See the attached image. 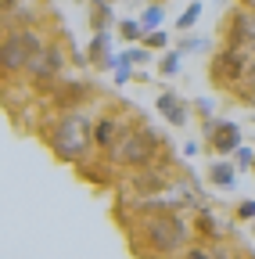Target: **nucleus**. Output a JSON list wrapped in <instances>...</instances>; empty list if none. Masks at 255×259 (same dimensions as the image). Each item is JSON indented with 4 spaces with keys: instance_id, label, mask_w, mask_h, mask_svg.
Wrapping results in <instances>:
<instances>
[{
    "instance_id": "obj_4",
    "label": "nucleus",
    "mask_w": 255,
    "mask_h": 259,
    "mask_svg": "<svg viewBox=\"0 0 255 259\" xmlns=\"http://www.w3.org/2000/svg\"><path fill=\"white\" fill-rule=\"evenodd\" d=\"M47 40L29 25V29H15V32H4L0 40V72H25V61L33 51H40Z\"/></svg>"
},
{
    "instance_id": "obj_5",
    "label": "nucleus",
    "mask_w": 255,
    "mask_h": 259,
    "mask_svg": "<svg viewBox=\"0 0 255 259\" xmlns=\"http://www.w3.org/2000/svg\"><path fill=\"white\" fill-rule=\"evenodd\" d=\"M248 61H251V54L248 51H241V47H223V51H216L212 54V65H209V76H212V83L216 87H223V90H234L241 79H244V72H248Z\"/></svg>"
},
{
    "instance_id": "obj_15",
    "label": "nucleus",
    "mask_w": 255,
    "mask_h": 259,
    "mask_svg": "<svg viewBox=\"0 0 255 259\" xmlns=\"http://www.w3.org/2000/svg\"><path fill=\"white\" fill-rule=\"evenodd\" d=\"M83 94H86V87H83V83H69L65 76H61V83H58V94H54V101H58L61 108H72V105H79V101H83Z\"/></svg>"
},
{
    "instance_id": "obj_31",
    "label": "nucleus",
    "mask_w": 255,
    "mask_h": 259,
    "mask_svg": "<svg viewBox=\"0 0 255 259\" xmlns=\"http://www.w3.org/2000/svg\"><path fill=\"white\" fill-rule=\"evenodd\" d=\"M251 122H255V108H251Z\"/></svg>"
},
{
    "instance_id": "obj_10",
    "label": "nucleus",
    "mask_w": 255,
    "mask_h": 259,
    "mask_svg": "<svg viewBox=\"0 0 255 259\" xmlns=\"http://www.w3.org/2000/svg\"><path fill=\"white\" fill-rule=\"evenodd\" d=\"M155 108H158V115H162L169 126H187L190 112H194L176 90H162V94H158V101H155Z\"/></svg>"
},
{
    "instance_id": "obj_34",
    "label": "nucleus",
    "mask_w": 255,
    "mask_h": 259,
    "mask_svg": "<svg viewBox=\"0 0 255 259\" xmlns=\"http://www.w3.org/2000/svg\"><path fill=\"white\" fill-rule=\"evenodd\" d=\"M251 173H255V166H251Z\"/></svg>"
},
{
    "instance_id": "obj_30",
    "label": "nucleus",
    "mask_w": 255,
    "mask_h": 259,
    "mask_svg": "<svg viewBox=\"0 0 255 259\" xmlns=\"http://www.w3.org/2000/svg\"><path fill=\"white\" fill-rule=\"evenodd\" d=\"M241 8H251L255 11V0H241Z\"/></svg>"
},
{
    "instance_id": "obj_17",
    "label": "nucleus",
    "mask_w": 255,
    "mask_h": 259,
    "mask_svg": "<svg viewBox=\"0 0 255 259\" xmlns=\"http://www.w3.org/2000/svg\"><path fill=\"white\" fill-rule=\"evenodd\" d=\"M209 47H212L209 36H190V32H180L176 36V51L180 54H205Z\"/></svg>"
},
{
    "instance_id": "obj_18",
    "label": "nucleus",
    "mask_w": 255,
    "mask_h": 259,
    "mask_svg": "<svg viewBox=\"0 0 255 259\" xmlns=\"http://www.w3.org/2000/svg\"><path fill=\"white\" fill-rule=\"evenodd\" d=\"M201 15H205V4H201V0H190V4L183 8V15L176 18V32H190V29L198 25Z\"/></svg>"
},
{
    "instance_id": "obj_20",
    "label": "nucleus",
    "mask_w": 255,
    "mask_h": 259,
    "mask_svg": "<svg viewBox=\"0 0 255 259\" xmlns=\"http://www.w3.org/2000/svg\"><path fill=\"white\" fill-rule=\"evenodd\" d=\"M162 22H166V8H162V0H155V4H147V8H144V15H140L144 32H151V29H162Z\"/></svg>"
},
{
    "instance_id": "obj_6",
    "label": "nucleus",
    "mask_w": 255,
    "mask_h": 259,
    "mask_svg": "<svg viewBox=\"0 0 255 259\" xmlns=\"http://www.w3.org/2000/svg\"><path fill=\"white\" fill-rule=\"evenodd\" d=\"M65 51H61L58 44H43L40 51H33L29 54V61H25V72H29V79L33 83H40V87H47V83H58L61 76H65Z\"/></svg>"
},
{
    "instance_id": "obj_2",
    "label": "nucleus",
    "mask_w": 255,
    "mask_h": 259,
    "mask_svg": "<svg viewBox=\"0 0 255 259\" xmlns=\"http://www.w3.org/2000/svg\"><path fill=\"white\" fill-rule=\"evenodd\" d=\"M144 238L147 248L155 255H183L187 241H190V223L183 220L180 209H166V212H147L144 220Z\"/></svg>"
},
{
    "instance_id": "obj_32",
    "label": "nucleus",
    "mask_w": 255,
    "mask_h": 259,
    "mask_svg": "<svg viewBox=\"0 0 255 259\" xmlns=\"http://www.w3.org/2000/svg\"><path fill=\"white\" fill-rule=\"evenodd\" d=\"M251 231H255V220H251Z\"/></svg>"
},
{
    "instance_id": "obj_26",
    "label": "nucleus",
    "mask_w": 255,
    "mask_h": 259,
    "mask_svg": "<svg viewBox=\"0 0 255 259\" xmlns=\"http://www.w3.org/2000/svg\"><path fill=\"white\" fill-rule=\"evenodd\" d=\"M190 108H194V115H198V119L216 115V101H212V97H198V101H190Z\"/></svg>"
},
{
    "instance_id": "obj_19",
    "label": "nucleus",
    "mask_w": 255,
    "mask_h": 259,
    "mask_svg": "<svg viewBox=\"0 0 255 259\" xmlns=\"http://www.w3.org/2000/svg\"><path fill=\"white\" fill-rule=\"evenodd\" d=\"M115 29H119V36H122L126 44H140V40H144V25H140V18H119Z\"/></svg>"
},
{
    "instance_id": "obj_13",
    "label": "nucleus",
    "mask_w": 255,
    "mask_h": 259,
    "mask_svg": "<svg viewBox=\"0 0 255 259\" xmlns=\"http://www.w3.org/2000/svg\"><path fill=\"white\" fill-rule=\"evenodd\" d=\"M86 22H90V32L97 29H112L119 18L112 11V0H86Z\"/></svg>"
},
{
    "instance_id": "obj_21",
    "label": "nucleus",
    "mask_w": 255,
    "mask_h": 259,
    "mask_svg": "<svg viewBox=\"0 0 255 259\" xmlns=\"http://www.w3.org/2000/svg\"><path fill=\"white\" fill-rule=\"evenodd\" d=\"M194 227H198L201 234H209V238H219V234H223V227L216 223V216H212L209 209H198V220H194Z\"/></svg>"
},
{
    "instance_id": "obj_16",
    "label": "nucleus",
    "mask_w": 255,
    "mask_h": 259,
    "mask_svg": "<svg viewBox=\"0 0 255 259\" xmlns=\"http://www.w3.org/2000/svg\"><path fill=\"white\" fill-rule=\"evenodd\" d=\"M180 69H183V54L176 47H166L162 58H158V76L169 79V76H180Z\"/></svg>"
},
{
    "instance_id": "obj_9",
    "label": "nucleus",
    "mask_w": 255,
    "mask_h": 259,
    "mask_svg": "<svg viewBox=\"0 0 255 259\" xmlns=\"http://www.w3.org/2000/svg\"><path fill=\"white\" fill-rule=\"evenodd\" d=\"M86 61H90V69H115V61L119 54H112V29H97V32H90V44H86Z\"/></svg>"
},
{
    "instance_id": "obj_33",
    "label": "nucleus",
    "mask_w": 255,
    "mask_h": 259,
    "mask_svg": "<svg viewBox=\"0 0 255 259\" xmlns=\"http://www.w3.org/2000/svg\"><path fill=\"white\" fill-rule=\"evenodd\" d=\"M219 4H227V0H219Z\"/></svg>"
},
{
    "instance_id": "obj_14",
    "label": "nucleus",
    "mask_w": 255,
    "mask_h": 259,
    "mask_svg": "<svg viewBox=\"0 0 255 259\" xmlns=\"http://www.w3.org/2000/svg\"><path fill=\"white\" fill-rule=\"evenodd\" d=\"M205 180L212 187H237V166L227 162V155H219V162H212L205 169Z\"/></svg>"
},
{
    "instance_id": "obj_3",
    "label": "nucleus",
    "mask_w": 255,
    "mask_h": 259,
    "mask_svg": "<svg viewBox=\"0 0 255 259\" xmlns=\"http://www.w3.org/2000/svg\"><path fill=\"white\" fill-rule=\"evenodd\" d=\"M158 148H162V137H158V130H151V126H137V130H126V134H122V141H119L115 151H112V158L122 162V166L140 169V166H151V162L158 158Z\"/></svg>"
},
{
    "instance_id": "obj_35",
    "label": "nucleus",
    "mask_w": 255,
    "mask_h": 259,
    "mask_svg": "<svg viewBox=\"0 0 255 259\" xmlns=\"http://www.w3.org/2000/svg\"><path fill=\"white\" fill-rule=\"evenodd\" d=\"M112 4H115V0H112Z\"/></svg>"
},
{
    "instance_id": "obj_8",
    "label": "nucleus",
    "mask_w": 255,
    "mask_h": 259,
    "mask_svg": "<svg viewBox=\"0 0 255 259\" xmlns=\"http://www.w3.org/2000/svg\"><path fill=\"white\" fill-rule=\"evenodd\" d=\"M241 148V126L237 122H230V119H219L216 122V130L205 137V151H212V155H234Z\"/></svg>"
},
{
    "instance_id": "obj_24",
    "label": "nucleus",
    "mask_w": 255,
    "mask_h": 259,
    "mask_svg": "<svg viewBox=\"0 0 255 259\" xmlns=\"http://www.w3.org/2000/svg\"><path fill=\"white\" fill-rule=\"evenodd\" d=\"M112 72H115V76H112V79H115V87L130 83V79H137V76H133V61H126L122 54H119V61H115V69H112Z\"/></svg>"
},
{
    "instance_id": "obj_23",
    "label": "nucleus",
    "mask_w": 255,
    "mask_h": 259,
    "mask_svg": "<svg viewBox=\"0 0 255 259\" xmlns=\"http://www.w3.org/2000/svg\"><path fill=\"white\" fill-rule=\"evenodd\" d=\"M140 44L151 47V51H166V47H169V32H166V29H151V32H144Z\"/></svg>"
},
{
    "instance_id": "obj_27",
    "label": "nucleus",
    "mask_w": 255,
    "mask_h": 259,
    "mask_svg": "<svg viewBox=\"0 0 255 259\" xmlns=\"http://www.w3.org/2000/svg\"><path fill=\"white\" fill-rule=\"evenodd\" d=\"M234 220H244V223H251V220H255V198H244V202L234 209Z\"/></svg>"
},
{
    "instance_id": "obj_11",
    "label": "nucleus",
    "mask_w": 255,
    "mask_h": 259,
    "mask_svg": "<svg viewBox=\"0 0 255 259\" xmlns=\"http://www.w3.org/2000/svg\"><path fill=\"white\" fill-rule=\"evenodd\" d=\"M126 134V126L112 115H101L97 122H93V148H101V151H115V144L122 141Z\"/></svg>"
},
{
    "instance_id": "obj_7",
    "label": "nucleus",
    "mask_w": 255,
    "mask_h": 259,
    "mask_svg": "<svg viewBox=\"0 0 255 259\" xmlns=\"http://www.w3.org/2000/svg\"><path fill=\"white\" fill-rule=\"evenodd\" d=\"M223 40L230 47H241V44H251L255 40V11L251 8H237L227 15V25H223Z\"/></svg>"
},
{
    "instance_id": "obj_12",
    "label": "nucleus",
    "mask_w": 255,
    "mask_h": 259,
    "mask_svg": "<svg viewBox=\"0 0 255 259\" xmlns=\"http://www.w3.org/2000/svg\"><path fill=\"white\" fill-rule=\"evenodd\" d=\"M133 187H137L140 194H162V191H169V177H166L162 169H155V162H151V166H140V169H137Z\"/></svg>"
},
{
    "instance_id": "obj_22",
    "label": "nucleus",
    "mask_w": 255,
    "mask_h": 259,
    "mask_svg": "<svg viewBox=\"0 0 255 259\" xmlns=\"http://www.w3.org/2000/svg\"><path fill=\"white\" fill-rule=\"evenodd\" d=\"M126 61H133V65H147L151 61V47H144V44H130L126 51H119Z\"/></svg>"
},
{
    "instance_id": "obj_29",
    "label": "nucleus",
    "mask_w": 255,
    "mask_h": 259,
    "mask_svg": "<svg viewBox=\"0 0 255 259\" xmlns=\"http://www.w3.org/2000/svg\"><path fill=\"white\" fill-rule=\"evenodd\" d=\"M183 155H198V141H187L183 144Z\"/></svg>"
},
{
    "instance_id": "obj_1",
    "label": "nucleus",
    "mask_w": 255,
    "mask_h": 259,
    "mask_svg": "<svg viewBox=\"0 0 255 259\" xmlns=\"http://www.w3.org/2000/svg\"><path fill=\"white\" fill-rule=\"evenodd\" d=\"M47 144H50V151H54V158H61V162H76L79 158H86L90 155V148H93V122H90V115H83V112H65L50 130H47Z\"/></svg>"
},
{
    "instance_id": "obj_28",
    "label": "nucleus",
    "mask_w": 255,
    "mask_h": 259,
    "mask_svg": "<svg viewBox=\"0 0 255 259\" xmlns=\"http://www.w3.org/2000/svg\"><path fill=\"white\" fill-rule=\"evenodd\" d=\"M25 0H0V11H15V8H22Z\"/></svg>"
},
{
    "instance_id": "obj_25",
    "label": "nucleus",
    "mask_w": 255,
    "mask_h": 259,
    "mask_svg": "<svg viewBox=\"0 0 255 259\" xmlns=\"http://www.w3.org/2000/svg\"><path fill=\"white\" fill-rule=\"evenodd\" d=\"M230 158H234V166H237V169H251V166H255V148H244V144H241Z\"/></svg>"
}]
</instances>
